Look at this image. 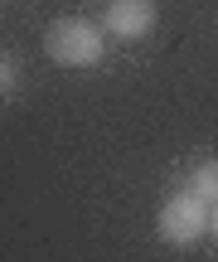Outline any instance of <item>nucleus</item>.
I'll return each mask as SVG.
<instances>
[{"label":"nucleus","instance_id":"3","mask_svg":"<svg viewBox=\"0 0 218 262\" xmlns=\"http://www.w3.org/2000/svg\"><path fill=\"white\" fill-rule=\"evenodd\" d=\"M155 0H107L102 5V29L112 39H122V44H136V39H146L155 29Z\"/></svg>","mask_w":218,"mask_h":262},{"label":"nucleus","instance_id":"1","mask_svg":"<svg viewBox=\"0 0 218 262\" xmlns=\"http://www.w3.org/2000/svg\"><path fill=\"white\" fill-rule=\"evenodd\" d=\"M44 54L58 68H97L102 54H107V29L97 19L63 15V19H54L44 29Z\"/></svg>","mask_w":218,"mask_h":262},{"label":"nucleus","instance_id":"5","mask_svg":"<svg viewBox=\"0 0 218 262\" xmlns=\"http://www.w3.org/2000/svg\"><path fill=\"white\" fill-rule=\"evenodd\" d=\"M15 93H19V58L0 54V97H15Z\"/></svg>","mask_w":218,"mask_h":262},{"label":"nucleus","instance_id":"4","mask_svg":"<svg viewBox=\"0 0 218 262\" xmlns=\"http://www.w3.org/2000/svg\"><path fill=\"white\" fill-rule=\"evenodd\" d=\"M184 189H194L204 204H213V199H218V160H199V165L189 170V185H184Z\"/></svg>","mask_w":218,"mask_h":262},{"label":"nucleus","instance_id":"6","mask_svg":"<svg viewBox=\"0 0 218 262\" xmlns=\"http://www.w3.org/2000/svg\"><path fill=\"white\" fill-rule=\"evenodd\" d=\"M209 233H213V243H218V199L209 204Z\"/></svg>","mask_w":218,"mask_h":262},{"label":"nucleus","instance_id":"2","mask_svg":"<svg viewBox=\"0 0 218 262\" xmlns=\"http://www.w3.org/2000/svg\"><path fill=\"white\" fill-rule=\"evenodd\" d=\"M155 233H160L170 248H194L204 233H209V204H204L194 189L170 194L160 204V214H155Z\"/></svg>","mask_w":218,"mask_h":262}]
</instances>
